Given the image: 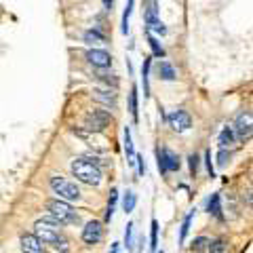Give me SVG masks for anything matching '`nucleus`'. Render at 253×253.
I'll return each instance as SVG.
<instances>
[{
    "instance_id": "nucleus-1",
    "label": "nucleus",
    "mask_w": 253,
    "mask_h": 253,
    "mask_svg": "<svg viewBox=\"0 0 253 253\" xmlns=\"http://www.w3.org/2000/svg\"><path fill=\"white\" fill-rule=\"evenodd\" d=\"M72 173L78 181H83L86 186H99L101 184V169L89 158H76L72 163Z\"/></svg>"
},
{
    "instance_id": "nucleus-2",
    "label": "nucleus",
    "mask_w": 253,
    "mask_h": 253,
    "mask_svg": "<svg viewBox=\"0 0 253 253\" xmlns=\"http://www.w3.org/2000/svg\"><path fill=\"white\" fill-rule=\"evenodd\" d=\"M46 211L53 219H57L59 224H78V213L72 209V205L61 201V199H55V201H46Z\"/></svg>"
},
{
    "instance_id": "nucleus-3",
    "label": "nucleus",
    "mask_w": 253,
    "mask_h": 253,
    "mask_svg": "<svg viewBox=\"0 0 253 253\" xmlns=\"http://www.w3.org/2000/svg\"><path fill=\"white\" fill-rule=\"evenodd\" d=\"M34 230H36V236L41 239V243L53 245V243L61 236V224H59L57 219H53V217L49 215V217L38 219L36 224H34Z\"/></svg>"
},
{
    "instance_id": "nucleus-4",
    "label": "nucleus",
    "mask_w": 253,
    "mask_h": 253,
    "mask_svg": "<svg viewBox=\"0 0 253 253\" xmlns=\"http://www.w3.org/2000/svg\"><path fill=\"white\" fill-rule=\"evenodd\" d=\"M49 184H51V190L59 196L61 201L70 203V201H78V199H81V190H78V186L74 184V181L66 179V177H61V175H53Z\"/></svg>"
},
{
    "instance_id": "nucleus-5",
    "label": "nucleus",
    "mask_w": 253,
    "mask_h": 253,
    "mask_svg": "<svg viewBox=\"0 0 253 253\" xmlns=\"http://www.w3.org/2000/svg\"><path fill=\"white\" fill-rule=\"evenodd\" d=\"M110 123H112V116H110L106 110H91V112L84 116V126L95 133L104 131Z\"/></svg>"
},
{
    "instance_id": "nucleus-6",
    "label": "nucleus",
    "mask_w": 253,
    "mask_h": 253,
    "mask_svg": "<svg viewBox=\"0 0 253 253\" xmlns=\"http://www.w3.org/2000/svg\"><path fill=\"white\" fill-rule=\"evenodd\" d=\"M156 156H158V171L161 173H169V171L179 169V156L175 152H171V150L163 148L156 152Z\"/></svg>"
},
{
    "instance_id": "nucleus-7",
    "label": "nucleus",
    "mask_w": 253,
    "mask_h": 253,
    "mask_svg": "<svg viewBox=\"0 0 253 253\" xmlns=\"http://www.w3.org/2000/svg\"><path fill=\"white\" fill-rule=\"evenodd\" d=\"M232 131H234V135L239 139H249L251 133H253V116H251V112L239 114V118H236V123L232 126Z\"/></svg>"
},
{
    "instance_id": "nucleus-8",
    "label": "nucleus",
    "mask_w": 253,
    "mask_h": 253,
    "mask_svg": "<svg viewBox=\"0 0 253 253\" xmlns=\"http://www.w3.org/2000/svg\"><path fill=\"white\" fill-rule=\"evenodd\" d=\"M167 123L175 133H184V131H188L190 126H192V118H190V114L184 112V110H175L173 114H169Z\"/></svg>"
},
{
    "instance_id": "nucleus-9",
    "label": "nucleus",
    "mask_w": 253,
    "mask_h": 253,
    "mask_svg": "<svg viewBox=\"0 0 253 253\" xmlns=\"http://www.w3.org/2000/svg\"><path fill=\"white\" fill-rule=\"evenodd\" d=\"M101 239H104V226H101V221L93 219L83 228V241L86 245H97Z\"/></svg>"
},
{
    "instance_id": "nucleus-10",
    "label": "nucleus",
    "mask_w": 253,
    "mask_h": 253,
    "mask_svg": "<svg viewBox=\"0 0 253 253\" xmlns=\"http://www.w3.org/2000/svg\"><path fill=\"white\" fill-rule=\"evenodd\" d=\"M86 59H89V63H91V66H95V68H110V66H112V57H110V53L104 51V49L86 51Z\"/></svg>"
},
{
    "instance_id": "nucleus-11",
    "label": "nucleus",
    "mask_w": 253,
    "mask_h": 253,
    "mask_svg": "<svg viewBox=\"0 0 253 253\" xmlns=\"http://www.w3.org/2000/svg\"><path fill=\"white\" fill-rule=\"evenodd\" d=\"M21 251L23 253H42V243L36 234H23L21 236Z\"/></svg>"
},
{
    "instance_id": "nucleus-12",
    "label": "nucleus",
    "mask_w": 253,
    "mask_h": 253,
    "mask_svg": "<svg viewBox=\"0 0 253 253\" xmlns=\"http://www.w3.org/2000/svg\"><path fill=\"white\" fill-rule=\"evenodd\" d=\"M217 144H219V148H221V150H226V148H232V146L236 144V135H234L232 126H224V129L219 131Z\"/></svg>"
},
{
    "instance_id": "nucleus-13",
    "label": "nucleus",
    "mask_w": 253,
    "mask_h": 253,
    "mask_svg": "<svg viewBox=\"0 0 253 253\" xmlns=\"http://www.w3.org/2000/svg\"><path fill=\"white\" fill-rule=\"evenodd\" d=\"M123 137H125V152H126V158H129V163L133 165V163H135V148H133V139H131V129H129V126H125Z\"/></svg>"
},
{
    "instance_id": "nucleus-14",
    "label": "nucleus",
    "mask_w": 253,
    "mask_h": 253,
    "mask_svg": "<svg viewBox=\"0 0 253 253\" xmlns=\"http://www.w3.org/2000/svg\"><path fill=\"white\" fill-rule=\"evenodd\" d=\"M192 219H194V211H190L188 215L184 217V221H181V228H179V245L186 243V236L190 232V226H192Z\"/></svg>"
},
{
    "instance_id": "nucleus-15",
    "label": "nucleus",
    "mask_w": 253,
    "mask_h": 253,
    "mask_svg": "<svg viewBox=\"0 0 253 253\" xmlns=\"http://www.w3.org/2000/svg\"><path fill=\"white\" fill-rule=\"evenodd\" d=\"M135 205H137V194L133 192V190H126V194H125V199H123L125 213H131L133 209H135Z\"/></svg>"
},
{
    "instance_id": "nucleus-16",
    "label": "nucleus",
    "mask_w": 253,
    "mask_h": 253,
    "mask_svg": "<svg viewBox=\"0 0 253 253\" xmlns=\"http://www.w3.org/2000/svg\"><path fill=\"white\" fill-rule=\"evenodd\" d=\"M146 38H148V44H150V49H152V53L156 55V57H165V49H163V44L158 42V38L152 36L150 32H146Z\"/></svg>"
},
{
    "instance_id": "nucleus-17",
    "label": "nucleus",
    "mask_w": 253,
    "mask_h": 253,
    "mask_svg": "<svg viewBox=\"0 0 253 253\" xmlns=\"http://www.w3.org/2000/svg\"><path fill=\"white\" fill-rule=\"evenodd\" d=\"M158 74H161L163 81H175V70H173V66L167 61H163L161 66H158Z\"/></svg>"
},
{
    "instance_id": "nucleus-18",
    "label": "nucleus",
    "mask_w": 253,
    "mask_h": 253,
    "mask_svg": "<svg viewBox=\"0 0 253 253\" xmlns=\"http://www.w3.org/2000/svg\"><path fill=\"white\" fill-rule=\"evenodd\" d=\"M116 201H118V190H116V188H112V192H110V201H108L106 221H112V217H114V209H116Z\"/></svg>"
},
{
    "instance_id": "nucleus-19",
    "label": "nucleus",
    "mask_w": 253,
    "mask_h": 253,
    "mask_svg": "<svg viewBox=\"0 0 253 253\" xmlns=\"http://www.w3.org/2000/svg\"><path fill=\"white\" fill-rule=\"evenodd\" d=\"M129 112L133 116V121H137V86H133L129 93Z\"/></svg>"
},
{
    "instance_id": "nucleus-20",
    "label": "nucleus",
    "mask_w": 253,
    "mask_h": 253,
    "mask_svg": "<svg viewBox=\"0 0 253 253\" xmlns=\"http://www.w3.org/2000/svg\"><path fill=\"white\" fill-rule=\"evenodd\" d=\"M133 6H135V0H129V2H126V9H125V13H123V34H126V32H129V19H131Z\"/></svg>"
},
{
    "instance_id": "nucleus-21",
    "label": "nucleus",
    "mask_w": 253,
    "mask_h": 253,
    "mask_svg": "<svg viewBox=\"0 0 253 253\" xmlns=\"http://www.w3.org/2000/svg\"><path fill=\"white\" fill-rule=\"evenodd\" d=\"M226 241L224 239H215V241H209V245H207V251L209 253H226Z\"/></svg>"
},
{
    "instance_id": "nucleus-22",
    "label": "nucleus",
    "mask_w": 253,
    "mask_h": 253,
    "mask_svg": "<svg viewBox=\"0 0 253 253\" xmlns=\"http://www.w3.org/2000/svg\"><path fill=\"white\" fill-rule=\"evenodd\" d=\"M209 213H213L217 219H221V207H219V194H211L209 201Z\"/></svg>"
},
{
    "instance_id": "nucleus-23",
    "label": "nucleus",
    "mask_w": 253,
    "mask_h": 253,
    "mask_svg": "<svg viewBox=\"0 0 253 253\" xmlns=\"http://www.w3.org/2000/svg\"><path fill=\"white\" fill-rule=\"evenodd\" d=\"M156 245H158V221L152 219V224H150V249L156 251Z\"/></svg>"
},
{
    "instance_id": "nucleus-24",
    "label": "nucleus",
    "mask_w": 253,
    "mask_h": 253,
    "mask_svg": "<svg viewBox=\"0 0 253 253\" xmlns=\"http://www.w3.org/2000/svg\"><path fill=\"white\" fill-rule=\"evenodd\" d=\"M148 74H150V57L144 59V68H141V76H144V95H150V83H148Z\"/></svg>"
},
{
    "instance_id": "nucleus-25",
    "label": "nucleus",
    "mask_w": 253,
    "mask_h": 253,
    "mask_svg": "<svg viewBox=\"0 0 253 253\" xmlns=\"http://www.w3.org/2000/svg\"><path fill=\"white\" fill-rule=\"evenodd\" d=\"M93 97L97 101H104V104H114V93L110 91H93Z\"/></svg>"
},
{
    "instance_id": "nucleus-26",
    "label": "nucleus",
    "mask_w": 253,
    "mask_h": 253,
    "mask_svg": "<svg viewBox=\"0 0 253 253\" xmlns=\"http://www.w3.org/2000/svg\"><path fill=\"white\" fill-rule=\"evenodd\" d=\"M148 32H156V34L165 36V34H167V28H165V23L158 19V21H154V23H150V26H148Z\"/></svg>"
},
{
    "instance_id": "nucleus-27",
    "label": "nucleus",
    "mask_w": 253,
    "mask_h": 253,
    "mask_svg": "<svg viewBox=\"0 0 253 253\" xmlns=\"http://www.w3.org/2000/svg\"><path fill=\"white\" fill-rule=\"evenodd\" d=\"M125 245L126 249H133V221L126 224V230H125Z\"/></svg>"
},
{
    "instance_id": "nucleus-28",
    "label": "nucleus",
    "mask_w": 253,
    "mask_h": 253,
    "mask_svg": "<svg viewBox=\"0 0 253 253\" xmlns=\"http://www.w3.org/2000/svg\"><path fill=\"white\" fill-rule=\"evenodd\" d=\"M84 41H86V42H97V41H99V42H104L106 38L101 36L99 32H95V30H89V32H86V34H84Z\"/></svg>"
},
{
    "instance_id": "nucleus-29",
    "label": "nucleus",
    "mask_w": 253,
    "mask_h": 253,
    "mask_svg": "<svg viewBox=\"0 0 253 253\" xmlns=\"http://www.w3.org/2000/svg\"><path fill=\"white\" fill-rule=\"evenodd\" d=\"M209 245V239H205V236H199V239H194L192 243V251H205Z\"/></svg>"
},
{
    "instance_id": "nucleus-30",
    "label": "nucleus",
    "mask_w": 253,
    "mask_h": 253,
    "mask_svg": "<svg viewBox=\"0 0 253 253\" xmlns=\"http://www.w3.org/2000/svg\"><path fill=\"white\" fill-rule=\"evenodd\" d=\"M53 247H55V249H57L59 253H68V251H70V245H68V241H66V239H63V236H59V239H57V241H55V243H53Z\"/></svg>"
},
{
    "instance_id": "nucleus-31",
    "label": "nucleus",
    "mask_w": 253,
    "mask_h": 253,
    "mask_svg": "<svg viewBox=\"0 0 253 253\" xmlns=\"http://www.w3.org/2000/svg\"><path fill=\"white\" fill-rule=\"evenodd\" d=\"M230 158H232V152H226V150H221V152L217 154V165H219V167H226V165L230 163Z\"/></svg>"
},
{
    "instance_id": "nucleus-32",
    "label": "nucleus",
    "mask_w": 253,
    "mask_h": 253,
    "mask_svg": "<svg viewBox=\"0 0 253 253\" xmlns=\"http://www.w3.org/2000/svg\"><path fill=\"white\" fill-rule=\"evenodd\" d=\"M188 161H190V173H192V177H196V173H199V156L192 154Z\"/></svg>"
},
{
    "instance_id": "nucleus-33",
    "label": "nucleus",
    "mask_w": 253,
    "mask_h": 253,
    "mask_svg": "<svg viewBox=\"0 0 253 253\" xmlns=\"http://www.w3.org/2000/svg\"><path fill=\"white\" fill-rule=\"evenodd\" d=\"M135 161H137V167H139V175H146V161H144V156L135 154Z\"/></svg>"
},
{
    "instance_id": "nucleus-34",
    "label": "nucleus",
    "mask_w": 253,
    "mask_h": 253,
    "mask_svg": "<svg viewBox=\"0 0 253 253\" xmlns=\"http://www.w3.org/2000/svg\"><path fill=\"white\" fill-rule=\"evenodd\" d=\"M207 169L211 173V177H215V175H213V165H211V152H207Z\"/></svg>"
},
{
    "instance_id": "nucleus-35",
    "label": "nucleus",
    "mask_w": 253,
    "mask_h": 253,
    "mask_svg": "<svg viewBox=\"0 0 253 253\" xmlns=\"http://www.w3.org/2000/svg\"><path fill=\"white\" fill-rule=\"evenodd\" d=\"M101 2L106 4V9H112V4H114V0H101Z\"/></svg>"
},
{
    "instance_id": "nucleus-36",
    "label": "nucleus",
    "mask_w": 253,
    "mask_h": 253,
    "mask_svg": "<svg viewBox=\"0 0 253 253\" xmlns=\"http://www.w3.org/2000/svg\"><path fill=\"white\" fill-rule=\"evenodd\" d=\"M161 253H163V251H161Z\"/></svg>"
}]
</instances>
